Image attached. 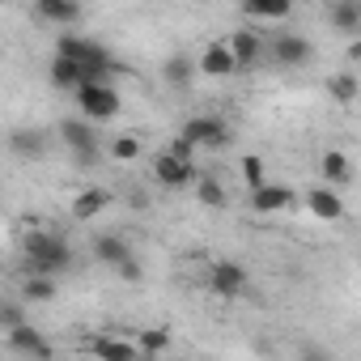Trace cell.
I'll return each mask as SVG.
<instances>
[{"label": "cell", "instance_id": "obj_10", "mask_svg": "<svg viewBox=\"0 0 361 361\" xmlns=\"http://www.w3.org/2000/svg\"><path fill=\"white\" fill-rule=\"evenodd\" d=\"M9 145H13V153H18V157H26V161L47 157V132H39V128H22V132H13V136H9Z\"/></svg>", "mask_w": 361, "mask_h": 361}, {"label": "cell", "instance_id": "obj_7", "mask_svg": "<svg viewBox=\"0 0 361 361\" xmlns=\"http://www.w3.org/2000/svg\"><path fill=\"white\" fill-rule=\"evenodd\" d=\"M153 174H157L161 188H188L196 178V166H192V157H178L174 149H166L153 157Z\"/></svg>", "mask_w": 361, "mask_h": 361}, {"label": "cell", "instance_id": "obj_6", "mask_svg": "<svg viewBox=\"0 0 361 361\" xmlns=\"http://www.w3.org/2000/svg\"><path fill=\"white\" fill-rule=\"evenodd\" d=\"M60 136H64V145L73 149V157L81 166H94L98 161V136H94V128L85 119H60Z\"/></svg>", "mask_w": 361, "mask_h": 361}, {"label": "cell", "instance_id": "obj_29", "mask_svg": "<svg viewBox=\"0 0 361 361\" xmlns=\"http://www.w3.org/2000/svg\"><path fill=\"white\" fill-rule=\"evenodd\" d=\"M243 178H247V188H259L264 178H268L264 174V161L259 157H243Z\"/></svg>", "mask_w": 361, "mask_h": 361}, {"label": "cell", "instance_id": "obj_4", "mask_svg": "<svg viewBox=\"0 0 361 361\" xmlns=\"http://www.w3.org/2000/svg\"><path fill=\"white\" fill-rule=\"evenodd\" d=\"M183 136L192 149H221L226 140H230V132H226V119H217V115H192L188 123H183Z\"/></svg>", "mask_w": 361, "mask_h": 361}, {"label": "cell", "instance_id": "obj_26", "mask_svg": "<svg viewBox=\"0 0 361 361\" xmlns=\"http://www.w3.org/2000/svg\"><path fill=\"white\" fill-rule=\"evenodd\" d=\"M327 90H331L336 102H353V98H357V77H353V73H340V77L327 81Z\"/></svg>", "mask_w": 361, "mask_h": 361}, {"label": "cell", "instance_id": "obj_16", "mask_svg": "<svg viewBox=\"0 0 361 361\" xmlns=\"http://www.w3.org/2000/svg\"><path fill=\"white\" fill-rule=\"evenodd\" d=\"M81 81H85V64H77L68 56H56L51 60V85L56 90H77Z\"/></svg>", "mask_w": 361, "mask_h": 361}, {"label": "cell", "instance_id": "obj_23", "mask_svg": "<svg viewBox=\"0 0 361 361\" xmlns=\"http://www.w3.org/2000/svg\"><path fill=\"white\" fill-rule=\"evenodd\" d=\"M166 81H170L174 90L192 85V56H170V60H166Z\"/></svg>", "mask_w": 361, "mask_h": 361}, {"label": "cell", "instance_id": "obj_31", "mask_svg": "<svg viewBox=\"0 0 361 361\" xmlns=\"http://www.w3.org/2000/svg\"><path fill=\"white\" fill-rule=\"evenodd\" d=\"M0 5H5V0H0Z\"/></svg>", "mask_w": 361, "mask_h": 361}, {"label": "cell", "instance_id": "obj_22", "mask_svg": "<svg viewBox=\"0 0 361 361\" xmlns=\"http://www.w3.org/2000/svg\"><path fill=\"white\" fill-rule=\"evenodd\" d=\"M323 178H327L331 188L348 178V157H344L340 149H327V153H323Z\"/></svg>", "mask_w": 361, "mask_h": 361}, {"label": "cell", "instance_id": "obj_30", "mask_svg": "<svg viewBox=\"0 0 361 361\" xmlns=\"http://www.w3.org/2000/svg\"><path fill=\"white\" fill-rule=\"evenodd\" d=\"M18 323H26V310L18 302H0V327H18Z\"/></svg>", "mask_w": 361, "mask_h": 361}, {"label": "cell", "instance_id": "obj_20", "mask_svg": "<svg viewBox=\"0 0 361 361\" xmlns=\"http://www.w3.org/2000/svg\"><path fill=\"white\" fill-rule=\"evenodd\" d=\"M85 348L98 353V357H111V361H132V357H140V348L128 344V340H90Z\"/></svg>", "mask_w": 361, "mask_h": 361}, {"label": "cell", "instance_id": "obj_19", "mask_svg": "<svg viewBox=\"0 0 361 361\" xmlns=\"http://www.w3.org/2000/svg\"><path fill=\"white\" fill-rule=\"evenodd\" d=\"M226 47H230V56H234V64H238V68H243V64H255V60H259V39H255L251 30L234 35V39H230Z\"/></svg>", "mask_w": 361, "mask_h": 361}, {"label": "cell", "instance_id": "obj_9", "mask_svg": "<svg viewBox=\"0 0 361 361\" xmlns=\"http://www.w3.org/2000/svg\"><path fill=\"white\" fill-rule=\"evenodd\" d=\"M289 200H293V192L285 188V183H268V178H264V183L259 188H251V209L255 213H281V209H289Z\"/></svg>", "mask_w": 361, "mask_h": 361}, {"label": "cell", "instance_id": "obj_5", "mask_svg": "<svg viewBox=\"0 0 361 361\" xmlns=\"http://www.w3.org/2000/svg\"><path fill=\"white\" fill-rule=\"evenodd\" d=\"M94 259L106 264V268H115V272H123L128 281L140 276V268H136V259H132V247H128L119 234H102V238L94 243Z\"/></svg>", "mask_w": 361, "mask_h": 361}, {"label": "cell", "instance_id": "obj_13", "mask_svg": "<svg viewBox=\"0 0 361 361\" xmlns=\"http://www.w3.org/2000/svg\"><path fill=\"white\" fill-rule=\"evenodd\" d=\"M106 204H111V192H106V188H85V192H77V200H73V217H77V221H94Z\"/></svg>", "mask_w": 361, "mask_h": 361}, {"label": "cell", "instance_id": "obj_28", "mask_svg": "<svg viewBox=\"0 0 361 361\" xmlns=\"http://www.w3.org/2000/svg\"><path fill=\"white\" fill-rule=\"evenodd\" d=\"M136 348H140V353H166V348H170V336H166V331H145Z\"/></svg>", "mask_w": 361, "mask_h": 361}, {"label": "cell", "instance_id": "obj_15", "mask_svg": "<svg viewBox=\"0 0 361 361\" xmlns=\"http://www.w3.org/2000/svg\"><path fill=\"white\" fill-rule=\"evenodd\" d=\"M276 60L281 64H310V56H314V47L302 39V35H285V39H276Z\"/></svg>", "mask_w": 361, "mask_h": 361}, {"label": "cell", "instance_id": "obj_24", "mask_svg": "<svg viewBox=\"0 0 361 361\" xmlns=\"http://www.w3.org/2000/svg\"><path fill=\"white\" fill-rule=\"evenodd\" d=\"M331 22H336L340 30H348V35H353V30L361 26V5H357V0H340V5L331 9Z\"/></svg>", "mask_w": 361, "mask_h": 361}, {"label": "cell", "instance_id": "obj_2", "mask_svg": "<svg viewBox=\"0 0 361 361\" xmlns=\"http://www.w3.org/2000/svg\"><path fill=\"white\" fill-rule=\"evenodd\" d=\"M73 94H77V106H81V115H85L90 123L119 115V94L111 90V81H85V85H77Z\"/></svg>", "mask_w": 361, "mask_h": 361}, {"label": "cell", "instance_id": "obj_3", "mask_svg": "<svg viewBox=\"0 0 361 361\" xmlns=\"http://www.w3.org/2000/svg\"><path fill=\"white\" fill-rule=\"evenodd\" d=\"M56 56H68V60H77V64H85V68H106V73H115V60H111V51H106L98 39L64 35V39L56 43Z\"/></svg>", "mask_w": 361, "mask_h": 361}, {"label": "cell", "instance_id": "obj_11", "mask_svg": "<svg viewBox=\"0 0 361 361\" xmlns=\"http://www.w3.org/2000/svg\"><path fill=\"white\" fill-rule=\"evenodd\" d=\"M306 204H310V213H314L319 221H340V217H344V200H340V192H331V188H314V192L306 196Z\"/></svg>", "mask_w": 361, "mask_h": 361}, {"label": "cell", "instance_id": "obj_18", "mask_svg": "<svg viewBox=\"0 0 361 361\" xmlns=\"http://www.w3.org/2000/svg\"><path fill=\"white\" fill-rule=\"evenodd\" d=\"M22 298H26V302H51V298H56V276H47V272H26Z\"/></svg>", "mask_w": 361, "mask_h": 361}, {"label": "cell", "instance_id": "obj_12", "mask_svg": "<svg viewBox=\"0 0 361 361\" xmlns=\"http://www.w3.org/2000/svg\"><path fill=\"white\" fill-rule=\"evenodd\" d=\"M9 348H18V353H30V357H51V344L30 327V323H18V327H9Z\"/></svg>", "mask_w": 361, "mask_h": 361}, {"label": "cell", "instance_id": "obj_14", "mask_svg": "<svg viewBox=\"0 0 361 361\" xmlns=\"http://www.w3.org/2000/svg\"><path fill=\"white\" fill-rule=\"evenodd\" d=\"M238 64H234V56H230V47L226 43H209L204 47V56H200V73H209V77H230Z\"/></svg>", "mask_w": 361, "mask_h": 361}, {"label": "cell", "instance_id": "obj_27", "mask_svg": "<svg viewBox=\"0 0 361 361\" xmlns=\"http://www.w3.org/2000/svg\"><path fill=\"white\" fill-rule=\"evenodd\" d=\"M111 157H119V161H132V157H140V140H136V136H119V140L111 145Z\"/></svg>", "mask_w": 361, "mask_h": 361}, {"label": "cell", "instance_id": "obj_8", "mask_svg": "<svg viewBox=\"0 0 361 361\" xmlns=\"http://www.w3.org/2000/svg\"><path fill=\"white\" fill-rule=\"evenodd\" d=\"M209 285H213V293H221V298H243V293H247V272H243L234 259H217Z\"/></svg>", "mask_w": 361, "mask_h": 361}, {"label": "cell", "instance_id": "obj_25", "mask_svg": "<svg viewBox=\"0 0 361 361\" xmlns=\"http://www.w3.org/2000/svg\"><path fill=\"white\" fill-rule=\"evenodd\" d=\"M196 196H200V204H209V209H226V188L217 183V178H200L196 183Z\"/></svg>", "mask_w": 361, "mask_h": 361}, {"label": "cell", "instance_id": "obj_1", "mask_svg": "<svg viewBox=\"0 0 361 361\" xmlns=\"http://www.w3.org/2000/svg\"><path fill=\"white\" fill-rule=\"evenodd\" d=\"M22 264H26V272L60 276L73 264V247L60 234H51V230H26L22 234Z\"/></svg>", "mask_w": 361, "mask_h": 361}, {"label": "cell", "instance_id": "obj_17", "mask_svg": "<svg viewBox=\"0 0 361 361\" xmlns=\"http://www.w3.org/2000/svg\"><path fill=\"white\" fill-rule=\"evenodd\" d=\"M243 9L259 22H281L293 13V0H243Z\"/></svg>", "mask_w": 361, "mask_h": 361}, {"label": "cell", "instance_id": "obj_21", "mask_svg": "<svg viewBox=\"0 0 361 361\" xmlns=\"http://www.w3.org/2000/svg\"><path fill=\"white\" fill-rule=\"evenodd\" d=\"M35 5L47 22H77V13H81L77 0H35Z\"/></svg>", "mask_w": 361, "mask_h": 361}]
</instances>
